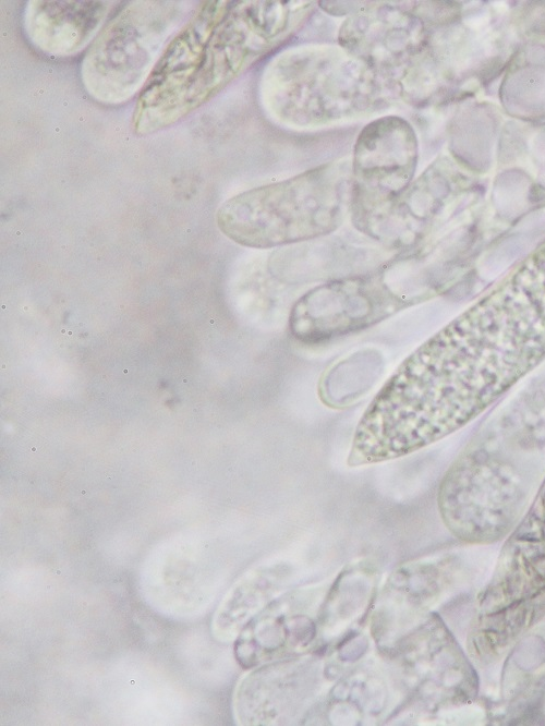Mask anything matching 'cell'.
<instances>
[{"label": "cell", "instance_id": "6da1fadb", "mask_svg": "<svg viewBox=\"0 0 545 726\" xmlns=\"http://www.w3.org/2000/svg\"><path fill=\"white\" fill-rule=\"evenodd\" d=\"M545 460V399L534 397L487 424L461 451L438 491L440 515L493 534L512 513L513 497L528 474Z\"/></svg>", "mask_w": 545, "mask_h": 726}, {"label": "cell", "instance_id": "7a4b0ae2", "mask_svg": "<svg viewBox=\"0 0 545 726\" xmlns=\"http://www.w3.org/2000/svg\"><path fill=\"white\" fill-rule=\"evenodd\" d=\"M351 195V164L334 161L235 195L219 207L216 220L238 244L278 247L335 231L350 211Z\"/></svg>", "mask_w": 545, "mask_h": 726}, {"label": "cell", "instance_id": "3957f363", "mask_svg": "<svg viewBox=\"0 0 545 726\" xmlns=\"http://www.w3.org/2000/svg\"><path fill=\"white\" fill-rule=\"evenodd\" d=\"M270 66L265 94L275 113L291 123L348 118L366 111L382 96L378 74L343 48L289 52Z\"/></svg>", "mask_w": 545, "mask_h": 726}, {"label": "cell", "instance_id": "277c9868", "mask_svg": "<svg viewBox=\"0 0 545 726\" xmlns=\"http://www.w3.org/2000/svg\"><path fill=\"white\" fill-rule=\"evenodd\" d=\"M182 16L170 1H135L98 34L82 62L86 89L102 102H122L144 87Z\"/></svg>", "mask_w": 545, "mask_h": 726}, {"label": "cell", "instance_id": "5b68a950", "mask_svg": "<svg viewBox=\"0 0 545 726\" xmlns=\"http://www.w3.org/2000/svg\"><path fill=\"white\" fill-rule=\"evenodd\" d=\"M416 158L415 133L400 117L377 119L360 132L351 162L350 211L356 229L378 239L393 205L411 183Z\"/></svg>", "mask_w": 545, "mask_h": 726}, {"label": "cell", "instance_id": "8992f818", "mask_svg": "<svg viewBox=\"0 0 545 726\" xmlns=\"http://www.w3.org/2000/svg\"><path fill=\"white\" fill-rule=\"evenodd\" d=\"M388 268L344 276L319 285L292 306L289 329L294 339L318 344L372 327L405 308L401 285H392Z\"/></svg>", "mask_w": 545, "mask_h": 726}, {"label": "cell", "instance_id": "52a82bcc", "mask_svg": "<svg viewBox=\"0 0 545 726\" xmlns=\"http://www.w3.org/2000/svg\"><path fill=\"white\" fill-rule=\"evenodd\" d=\"M420 23L404 5H370L355 12L340 31L343 49L364 61L377 74L396 69L405 71V62L419 47Z\"/></svg>", "mask_w": 545, "mask_h": 726}, {"label": "cell", "instance_id": "ba28073f", "mask_svg": "<svg viewBox=\"0 0 545 726\" xmlns=\"http://www.w3.org/2000/svg\"><path fill=\"white\" fill-rule=\"evenodd\" d=\"M107 10L104 1H32L25 12L26 33L40 50L70 55L90 40Z\"/></svg>", "mask_w": 545, "mask_h": 726}, {"label": "cell", "instance_id": "9c48e42d", "mask_svg": "<svg viewBox=\"0 0 545 726\" xmlns=\"http://www.w3.org/2000/svg\"><path fill=\"white\" fill-rule=\"evenodd\" d=\"M275 606L249 625L241 640L239 658L259 662L282 653L293 652L311 641L312 620L305 615L291 614L290 609Z\"/></svg>", "mask_w": 545, "mask_h": 726}, {"label": "cell", "instance_id": "30bf717a", "mask_svg": "<svg viewBox=\"0 0 545 726\" xmlns=\"http://www.w3.org/2000/svg\"><path fill=\"white\" fill-rule=\"evenodd\" d=\"M528 517L545 534V482Z\"/></svg>", "mask_w": 545, "mask_h": 726}]
</instances>
